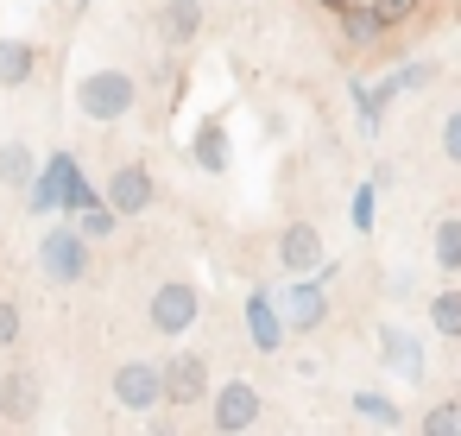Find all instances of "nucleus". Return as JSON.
Here are the masks:
<instances>
[{
	"label": "nucleus",
	"instance_id": "obj_3",
	"mask_svg": "<svg viewBox=\"0 0 461 436\" xmlns=\"http://www.w3.org/2000/svg\"><path fill=\"white\" fill-rule=\"evenodd\" d=\"M259 417H266V392H259L253 379H221V386L209 392V430L247 436V430H259Z\"/></svg>",
	"mask_w": 461,
	"mask_h": 436
},
{
	"label": "nucleus",
	"instance_id": "obj_8",
	"mask_svg": "<svg viewBox=\"0 0 461 436\" xmlns=\"http://www.w3.org/2000/svg\"><path fill=\"white\" fill-rule=\"evenodd\" d=\"M102 196L121 209V222H133V215H146V209H158V177L140 165V159H127V165H114L108 171V184H102Z\"/></svg>",
	"mask_w": 461,
	"mask_h": 436
},
{
	"label": "nucleus",
	"instance_id": "obj_4",
	"mask_svg": "<svg viewBox=\"0 0 461 436\" xmlns=\"http://www.w3.org/2000/svg\"><path fill=\"white\" fill-rule=\"evenodd\" d=\"M39 272H45L51 285H83V278H89V241H83L77 222L45 228V241H39Z\"/></svg>",
	"mask_w": 461,
	"mask_h": 436
},
{
	"label": "nucleus",
	"instance_id": "obj_2",
	"mask_svg": "<svg viewBox=\"0 0 461 436\" xmlns=\"http://www.w3.org/2000/svg\"><path fill=\"white\" fill-rule=\"evenodd\" d=\"M133 102H140V83H133L127 70H89V77L77 83V108H83L89 121H102V127L127 121Z\"/></svg>",
	"mask_w": 461,
	"mask_h": 436
},
{
	"label": "nucleus",
	"instance_id": "obj_13",
	"mask_svg": "<svg viewBox=\"0 0 461 436\" xmlns=\"http://www.w3.org/2000/svg\"><path fill=\"white\" fill-rule=\"evenodd\" d=\"M247 335H253L259 354H278V348H285L291 322H285V304H278L272 291H253V297H247Z\"/></svg>",
	"mask_w": 461,
	"mask_h": 436
},
{
	"label": "nucleus",
	"instance_id": "obj_16",
	"mask_svg": "<svg viewBox=\"0 0 461 436\" xmlns=\"http://www.w3.org/2000/svg\"><path fill=\"white\" fill-rule=\"evenodd\" d=\"M39 77V45L32 39H0V89H26Z\"/></svg>",
	"mask_w": 461,
	"mask_h": 436
},
{
	"label": "nucleus",
	"instance_id": "obj_14",
	"mask_svg": "<svg viewBox=\"0 0 461 436\" xmlns=\"http://www.w3.org/2000/svg\"><path fill=\"white\" fill-rule=\"evenodd\" d=\"M190 159H196L209 177H221V171L234 165V146H228V121H221V114H209V121L196 127V140H190Z\"/></svg>",
	"mask_w": 461,
	"mask_h": 436
},
{
	"label": "nucleus",
	"instance_id": "obj_26",
	"mask_svg": "<svg viewBox=\"0 0 461 436\" xmlns=\"http://www.w3.org/2000/svg\"><path fill=\"white\" fill-rule=\"evenodd\" d=\"M442 159H448V165H461V108H448V114H442Z\"/></svg>",
	"mask_w": 461,
	"mask_h": 436
},
{
	"label": "nucleus",
	"instance_id": "obj_18",
	"mask_svg": "<svg viewBox=\"0 0 461 436\" xmlns=\"http://www.w3.org/2000/svg\"><path fill=\"white\" fill-rule=\"evenodd\" d=\"M429 266H436L442 278L461 272V215H442V222L429 228Z\"/></svg>",
	"mask_w": 461,
	"mask_h": 436
},
{
	"label": "nucleus",
	"instance_id": "obj_28",
	"mask_svg": "<svg viewBox=\"0 0 461 436\" xmlns=\"http://www.w3.org/2000/svg\"><path fill=\"white\" fill-rule=\"evenodd\" d=\"M316 7H329V14H341V7H348V0H316Z\"/></svg>",
	"mask_w": 461,
	"mask_h": 436
},
{
	"label": "nucleus",
	"instance_id": "obj_11",
	"mask_svg": "<svg viewBox=\"0 0 461 436\" xmlns=\"http://www.w3.org/2000/svg\"><path fill=\"white\" fill-rule=\"evenodd\" d=\"M209 398V354H171L165 360V404L190 411Z\"/></svg>",
	"mask_w": 461,
	"mask_h": 436
},
{
	"label": "nucleus",
	"instance_id": "obj_23",
	"mask_svg": "<svg viewBox=\"0 0 461 436\" xmlns=\"http://www.w3.org/2000/svg\"><path fill=\"white\" fill-rule=\"evenodd\" d=\"M423 436H461V398H436L423 417H417Z\"/></svg>",
	"mask_w": 461,
	"mask_h": 436
},
{
	"label": "nucleus",
	"instance_id": "obj_9",
	"mask_svg": "<svg viewBox=\"0 0 461 436\" xmlns=\"http://www.w3.org/2000/svg\"><path fill=\"white\" fill-rule=\"evenodd\" d=\"M272 253H278V266H285L291 278H303V272H322V266H329V241H322V228H316V222H285Z\"/></svg>",
	"mask_w": 461,
	"mask_h": 436
},
{
	"label": "nucleus",
	"instance_id": "obj_24",
	"mask_svg": "<svg viewBox=\"0 0 461 436\" xmlns=\"http://www.w3.org/2000/svg\"><path fill=\"white\" fill-rule=\"evenodd\" d=\"M20 335H26V310H20V297L0 291V354L20 348Z\"/></svg>",
	"mask_w": 461,
	"mask_h": 436
},
{
	"label": "nucleus",
	"instance_id": "obj_21",
	"mask_svg": "<svg viewBox=\"0 0 461 436\" xmlns=\"http://www.w3.org/2000/svg\"><path fill=\"white\" fill-rule=\"evenodd\" d=\"M354 411H360V423H373V430H404V411H398L385 392H354Z\"/></svg>",
	"mask_w": 461,
	"mask_h": 436
},
{
	"label": "nucleus",
	"instance_id": "obj_27",
	"mask_svg": "<svg viewBox=\"0 0 461 436\" xmlns=\"http://www.w3.org/2000/svg\"><path fill=\"white\" fill-rule=\"evenodd\" d=\"M348 215H354V228H360V234H373V184H360V190H354V209H348Z\"/></svg>",
	"mask_w": 461,
	"mask_h": 436
},
{
	"label": "nucleus",
	"instance_id": "obj_19",
	"mask_svg": "<svg viewBox=\"0 0 461 436\" xmlns=\"http://www.w3.org/2000/svg\"><path fill=\"white\" fill-rule=\"evenodd\" d=\"M0 184L20 190V196L39 184V159H32V146H26V140H7V146H0Z\"/></svg>",
	"mask_w": 461,
	"mask_h": 436
},
{
	"label": "nucleus",
	"instance_id": "obj_6",
	"mask_svg": "<svg viewBox=\"0 0 461 436\" xmlns=\"http://www.w3.org/2000/svg\"><path fill=\"white\" fill-rule=\"evenodd\" d=\"M108 392L121 411H158L165 404V360H121Z\"/></svg>",
	"mask_w": 461,
	"mask_h": 436
},
{
	"label": "nucleus",
	"instance_id": "obj_20",
	"mask_svg": "<svg viewBox=\"0 0 461 436\" xmlns=\"http://www.w3.org/2000/svg\"><path fill=\"white\" fill-rule=\"evenodd\" d=\"M77 228H83V241L95 247V241H114V228H121V209L108 203V196H95L89 209H77Z\"/></svg>",
	"mask_w": 461,
	"mask_h": 436
},
{
	"label": "nucleus",
	"instance_id": "obj_15",
	"mask_svg": "<svg viewBox=\"0 0 461 436\" xmlns=\"http://www.w3.org/2000/svg\"><path fill=\"white\" fill-rule=\"evenodd\" d=\"M203 32V0H158V39L165 45H196Z\"/></svg>",
	"mask_w": 461,
	"mask_h": 436
},
{
	"label": "nucleus",
	"instance_id": "obj_29",
	"mask_svg": "<svg viewBox=\"0 0 461 436\" xmlns=\"http://www.w3.org/2000/svg\"><path fill=\"white\" fill-rule=\"evenodd\" d=\"M83 7H89V0H83Z\"/></svg>",
	"mask_w": 461,
	"mask_h": 436
},
{
	"label": "nucleus",
	"instance_id": "obj_1",
	"mask_svg": "<svg viewBox=\"0 0 461 436\" xmlns=\"http://www.w3.org/2000/svg\"><path fill=\"white\" fill-rule=\"evenodd\" d=\"M26 196H32V209H39V215H45V209H64V215H77V209H89V203H95V184L83 177L77 152H58V159L39 171V184H32Z\"/></svg>",
	"mask_w": 461,
	"mask_h": 436
},
{
	"label": "nucleus",
	"instance_id": "obj_7",
	"mask_svg": "<svg viewBox=\"0 0 461 436\" xmlns=\"http://www.w3.org/2000/svg\"><path fill=\"white\" fill-rule=\"evenodd\" d=\"M45 411V373L39 367H7L0 373V423H39Z\"/></svg>",
	"mask_w": 461,
	"mask_h": 436
},
{
	"label": "nucleus",
	"instance_id": "obj_10",
	"mask_svg": "<svg viewBox=\"0 0 461 436\" xmlns=\"http://www.w3.org/2000/svg\"><path fill=\"white\" fill-rule=\"evenodd\" d=\"M329 316H335V304H329V278L316 272H303L291 291H285V322L297 329V335H316V329H329Z\"/></svg>",
	"mask_w": 461,
	"mask_h": 436
},
{
	"label": "nucleus",
	"instance_id": "obj_25",
	"mask_svg": "<svg viewBox=\"0 0 461 436\" xmlns=\"http://www.w3.org/2000/svg\"><path fill=\"white\" fill-rule=\"evenodd\" d=\"M417 7H423V0H373V14H379V26H385V32L411 26V20H417Z\"/></svg>",
	"mask_w": 461,
	"mask_h": 436
},
{
	"label": "nucleus",
	"instance_id": "obj_5",
	"mask_svg": "<svg viewBox=\"0 0 461 436\" xmlns=\"http://www.w3.org/2000/svg\"><path fill=\"white\" fill-rule=\"evenodd\" d=\"M146 316H152L158 335H184V329H196V316H203V291H196V278H165V285L152 291Z\"/></svg>",
	"mask_w": 461,
	"mask_h": 436
},
{
	"label": "nucleus",
	"instance_id": "obj_22",
	"mask_svg": "<svg viewBox=\"0 0 461 436\" xmlns=\"http://www.w3.org/2000/svg\"><path fill=\"white\" fill-rule=\"evenodd\" d=\"M429 329L448 335V341H461V291H455V285H442V291L429 297Z\"/></svg>",
	"mask_w": 461,
	"mask_h": 436
},
{
	"label": "nucleus",
	"instance_id": "obj_12",
	"mask_svg": "<svg viewBox=\"0 0 461 436\" xmlns=\"http://www.w3.org/2000/svg\"><path fill=\"white\" fill-rule=\"evenodd\" d=\"M373 341H379V360H385L398 379H411V386H417V379L429 373V360H423V341H417L404 322H379V335H373Z\"/></svg>",
	"mask_w": 461,
	"mask_h": 436
},
{
	"label": "nucleus",
	"instance_id": "obj_17",
	"mask_svg": "<svg viewBox=\"0 0 461 436\" xmlns=\"http://www.w3.org/2000/svg\"><path fill=\"white\" fill-rule=\"evenodd\" d=\"M335 20H341V39H348L354 51H373V45L385 39V26H379V14H373V0H348V7H341Z\"/></svg>",
	"mask_w": 461,
	"mask_h": 436
}]
</instances>
